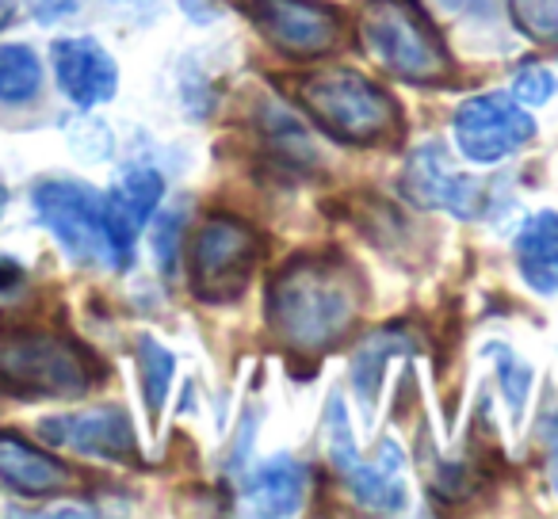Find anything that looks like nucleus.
Returning a JSON list of instances; mask_svg holds the SVG:
<instances>
[{"label":"nucleus","instance_id":"obj_23","mask_svg":"<svg viewBox=\"0 0 558 519\" xmlns=\"http://www.w3.org/2000/svg\"><path fill=\"white\" fill-rule=\"evenodd\" d=\"M505 371H501V379H505V386H509V397H512V405L520 409V401H524V390H527V382H532V374L524 371V367L517 363L512 356H505Z\"/></svg>","mask_w":558,"mask_h":519},{"label":"nucleus","instance_id":"obj_4","mask_svg":"<svg viewBox=\"0 0 558 519\" xmlns=\"http://www.w3.org/2000/svg\"><path fill=\"white\" fill-rule=\"evenodd\" d=\"M0 386L20 397H81L93 386V374L73 344L27 333L0 344Z\"/></svg>","mask_w":558,"mask_h":519},{"label":"nucleus","instance_id":"obj_25","mask_svg":"<svg viewBox=\"0 0 558 519\" xmlns=\"http://www.w3.org/2000/svg\"><path fill=\"white\" fill-rule=\"evenodd\" d=\"M20 280H24V272H20L12 260H4V256H0V291H12Z\"/></svg>","mask_w":558,"mask_h":519},{"label":"nucleus","instance_id":"obj_8","mask_svg":"<svg viewBox=\"0 0 558 519\" xmlns=\"http://www.w3.org/2000/svg\"><path fill=\"white\" fill-rule=\"evenodd\" d=\"M35 210L77 264H93L108 256L104 195H96V187L81 184V180H43L35 187Z\"/></svg>","mask_w":558,"mask_h":519},{"label":"nucleus","instance_id":"obj_2","mask_svg":"<svg viewBox=\"0 0 558 519\" xmlns=\"http://www.w3.org/2000/svg\"><path fill=\"white\" fill-rule=\"evenodd\" d=\"M360 35L375 62L413 85L440 81L448 73V50L417 0H367L360 12Z\"/></svg>","mask_w":558,"mask_h":519},{"label":"nucleus","instance_id":"obj_13","mask_svg":"<svg viewBox=\"0 0 558 519\" xmlns=\"http://www.w3.org/2000/svg\"><path fill=\"white\" fill-rule=\"evenodd\" d=\"M54 58V73L62 92L70 96L77 108H96V103L111 100L119 88V70L111 54L93 39H58L50 47Z\"/></svg>","mask_w":558,"mask_h":519},{"label":"nucleus","instance_id":"obj_19","mask_svg":"<svg viewBox=\"0 0 558 519\" xmlns=\"http://www.w3.org/2000/svg\"><path fill=\"white\" fill-rule=\"evenodd\" d=\"M509 16L524 39L543 47L558 42V0H509Z\"/></svg>","mask_w":558,"mask_h":519},{"label":"nucleus","instance_id":"obj_20","mask_svg":"<svg viewBox=\"0 0 558 519\" xmlns=\"http://www.w3.org/2000/svg\"><path fill=\"white\" fill-rule=\"evenodd\" d=\"M390 351H402V341L395 333H383V336H372L364 348H356L352 356V382H356V394L372 405L375 397V382L383 374V363H387Z\"/></svg>","mask_w":558,"mask_h":519},{"label":"nucleus","instance_id":"obj_7","mask_svg":"<svg viewBox=\"0 0 558 519\" xmlns=\"http://www.w3.org/2000/svg\"><path fill=\"white\" fill-rule=\"evenodd\" d=\"M451 134L466 161L494 164L501 157H512L535 138V123L512 96L505 92H482L459 103L451 119Z\"/></svg>","mask_w":558,"mask_h":519},{"label":"nucleus","instance_id":"obj_22","mask_svg":"<svg viewBox=\"0 0 558 519\" xmlns=\"http://www.w3.org/2000/svg\"><path fill=\"white\" fill-rule=\"evenodd\" d=\"M177 237H180V214H165L161 230H157V260H161V272H172L177 264Z\"/></svg>","mask_w":558,"mask_h":519},{"label":"nucleus","instance_id":"obj_12","mask_svg":"<svg viewBox=\"0 0 558 519\" xmlns=\"http://www.w3.org/2000/svg\"><path fill=\"white\" fill-rule=\"evenodd\" d=\"M39 432L58 447H73L81 455L108 458V462H131L134 458V428L123 409H88L70 417H50Z\"/></svg>","mask_w":558,"mask_h":519},{"label":"nucleus","instance_id":"obj_9","mask_svg":"<svg viewBox=\"0 0 558 519\" xmlns=\"http://www.w3.org/2000/svg\"><path fill=\"white\" fill-rule=\"evenodd\" d=\"M256 32L288 58H322L341 47V16L318 0H241Z\"/></svg>","mask_w":558,"mask_h":519},{"label":"nucleus","instance_id":"obj_14","mask_svg":"<svg viewBox=\"0 0 558 519\" xmlns=\"http://www.w3.org/2000/svg\"><path fill=\"white\" fill-rule=\"evenodd\" d=\"M306 485H311V478H306L303 462L276 455L268 462L253 466L245 489H241V501L256 516H295L306 501Z\"/></svg>","mask_w":558,"mask_h":519},{"label":"nucleus","instance_id":"obj_18","mask_svg":"<svg viewBox=\"0 0 558 519\" xmlns=\"http://www.w3.org/2000/svg\"><path fill=\"white\" fill-rule=\"evenodd\" d=\"M138 367H142V390H146L149 412L165 409V394H169L172 382V356L154 341V336H142L138 341Z\"/></svg>","mask_w":558,"mask_h":519},{"label":"nucleus","instance_id":"obj_11","mask_svg":"<svg viewBox=\"0 0 558 519\" xmlns=\"http://www.w3.org/2000/svg\"><path fill=\"white\" fill-rule=\"evenodd\" d=\"M405 199H413L425 210H448L456 218H474L482 202V184L463 172L451 169L448 153L440 146H421L405 161L402 172Z\"/></svg>","mask_w":558,"mask_h":519},{"label":"nucleus","instance_id":"obj_15","mask_svg":"<svg viewBox=\"0 0 558 519\" xmlns=\"http://www.w3.org/2000/svg\"><path fill=\"white\" fill-rule=\"evenodd\" d=\"M0 485H9L20 496H50L70 485V470L47 450L16 435H0Z\"/></svg>","mask_w":558,"mask_h":519},{"label":"nucleus","instance_id":"obj_3","mask_svg":"<svg viewBox=\"0 0 558 519\" xmlns=\"http://www.w3.org/2000/svg\"><path fill=\"white\" fill-rule=\"evenodd\" d=\"M303 103L326 134L352 146H375L398 131V108L375 81L352 70H329L303 81Z\"/></svg>","mask_w":558,"mask_h":519},{"label":"nucleus","instance_id":"obj_26","mask_svg":"<svg viewBox=\"0 0 558 519\" xmlns=\"http://www.w3.org/2000/svg\"><path fill=\"white\" fill-rule=\"evenodd\" d=\"M9 16H12V0H0V27L9 24Z\"/></svg>","mask_w":558,"mask_h":519},{"label":"nucleus","instance_id":"obj_1","mask_svg":"<svg viewBox=\"0 0 558 519\" xmlns=\"http://www.w3.org/2000/svg\"><path fill=\"white\" fill-rule=\"evenodd\" d=\"M360 310V287L349 264L303 256L283 268L268 291V321L299 351H322L349 333Z\"/></svg>","mask_w":558,"mask_h":519},{"label":"nucleus","instance_id":"obj_24","mask_svg":"<svg viewBox=\"0 0 558 519\" xmlns=\"http://www.w3.org/2000/svg\"><path fill=\"white\" fill-rule=\"evenodd\" d=\"M547 466H550V481H555V489H558V412L550 417V424H547Z\"/></svg>","mask_w":558,"mask_h":519},{"label":"nucleus","instance_id":"obj_6","mask_svg":"<svg viewBox=\"0 0 558 519\" xmlns=\"http://www.w3.org/2000/svg\"><path fill=\"white\" fill-rule=\"evenodd\" d=\"M326 435H329V458L341 470L344 485L356 493L360 504L379 511H402L405 501H410V489H405V462L402 450H398L395 440H383L379 455L367 462L360 458L356 443H352L349 420L341 412V401H329V417H326Z\"/></svg>","mask_w":558,"mask_h":519},{"label":"nucleus","instance_id":"obj_5","mask_svg":"<svg viewBox=\"0 0 558 519\" xmlns=\"http://www.w3.org/2000/svg\"><path fill=\"white\" fill-rule=\"evenodd\" d=\"M260 240L245 222L233 218H210L195 233L192 252V291L203 302H233L248 287L256 268Z\"/></svg>","mask_w":558,"mask_h":519},{"label":"nucleus","instance_id":"obj_16","mask_svg":"<svg viewBox=\"0 0 558 519\" xmlns=\"http://www.w3.org/2000/svg\"><path fill=\"white\" fill-rule=\"evenodd\" d=\"M517 268L535 295H558V214L539 210L517 237Z\"/></svg>","mask_w":558,"mask_h":519},{"label":"nucleus","instance_id":"obj_17","mask_svg":"<svg viewBox=\"0 0 558 519\" xmlns=\"http://www.w3.org/2000/svg\"><path fill=\"white\" fill-rule=\"evenodd\" d=\"M43 65L32 47H0V100L24 103L39 92Z\"/></svg>","mask_w":558,"mask_h":519},{"label":"nucleus","instance_id":"obj_10","mask_svg":"<svg viewBox=\"0 0 558 519\" xmlns=\"http://www.w3.org/2000/svg\"><path fill=\"white\" fill-rule=\"evenodd\" d=\"M165 195L161 172L134 164L123 176L111 184V191L104 195V240H108V256L116 268H126L134 256V240H138L142 225L149 222V214L157 210Z\"/></svg>","mask_w":558,"mask_h":519},{"label":"nucleus","instance_id":"obj_21","mask_svg":"<svg viewBox=\"0 0 558 519\" xmlns=\"http://www.w3.org/2000/svg\"><path fill=\"white\" fill-rule=\"evenodd\" d=\"M550 92H555V77H550L543 65H520L517 81H512V96H517V103L539 108V103L550 100Z\"/></svg>","mask_w":558,"mask_h":519}]
</instances>
